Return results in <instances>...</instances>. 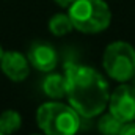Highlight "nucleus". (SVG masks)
Masks as SVG:
<instances>
[{"mask_svg":"<svg viewBox=\"0 0 135 135\" xmlns=\"http://www.w3.org/2000/svg\"><path fill=\"white\" fill-rule=\"evenodd\" d=\"M2 54H3V50H2V46H0V58H2Z\"/></svg>","mask_w":135,"mask_h":135,"instance_id":"2eb2a0df","label":"nucleus"},{"mask_svg":"<svg viewBox=\"0 0 135 135\" xmlns=\"http://www.w3.org/2000/svg\"><path fill=\"white\" fill-rule=\"evenodd\" d=\"M123 126H124V123L119 121L112 113L104 115L101 118V121H99V131H101L102 135H119Z\"/></svg>","mask_w":135,"mask_h":135,"instance_id":"9b49d317","label":"nucleus"},{"mask_svg":"<svg viewBox=\"0 0 135 135\" xmlns=\"http://www.w3.org/2000/svg\"><path fill=\"white\" fill-rule=\"evenodd\" d=\"M107 105L110 108V113L124 124L135 121V90L131 85L118 86L110 94Z\"/></svg>","mask_w":135,"mask_h":135,"instance_id":"39448f33","label":"nucleus"},{"mask_svg":"<svg viewBox=\"0 0 135 135\" xmlns=\"http://www.w3.org/2000/svg\"><path fill=\"white\" fill-rule=\"evenodd\" d=\"M55 2H57V3H58L60 6H63V8H66V6H69V5H71V3H72L74 0H55Z\"/></svg>","mask_w":135,"mask_h":135,"instance_id":"ddd939ff","label":"nucleus"},{"mask_svg":"<svg viewBox=\"0 0 135 135\" xmlns=\"http://www.w3.org/2000/svg\"><path fill=\"white\" fill-rule=\"evenodd\" d=\"M22 126V118L16 110H5L0 113V131L5 135H11Z\"/></svg>","mask_w":135,"mask_h":135,"instance_id":"1a4fd4ad","label":"nucleus"},{"mask_svg":"<svg viewBox=\"0 0 135 135\" xmlns=\"http://www.w3.org/2000/svg\"><path fill=\"white\" fill-rule=\"evenodd\" d=\"M35 135H36V134H35Z\"/></svg>","mask_w":135,"mask_h":135,"instance_id":"f3484780","label":"nucleus"},{"mask_svg":"<svg viewBox=\"0 0 135 135\" xmlns=\"http://www.w3.org/2000/svg\"><path fill=\"white\" fill-rule=\"evenodd\" d=\"M119 135H135V121H131V123H126L121 129Z\"/></svg>","mask_w":135,"mask_h":135,"instance_id":"f8f14e48","label":"nucleus"},{"mask_svg":"<svg viewBox=\"0 0 135 135\" xmlns=\"http://www.w3.org/2000/svg\"><path fill=\"white\" fill-rule=\"evenodd\" d=\"M36 123L46 135H75L80 129V115L60 102H46L36 112Z\"/></svg>","mask_w":135,"mask_h":135,"instance_id":"7ed1b4c3","label":"nucleus"},{"mask_svg":"<svg viewBox=\"0 0 135 135\" xmlns=\"http://www.w3.org/2000/svg\"><path fill=\"white\" fill-rule=\"evenodd\" d=\"M27 58H28V63L38 69V71H42V72H50L54 71L57 63H58V55L55 52V49L47 44V42H33L28 49V54H27Z\"/></svg>","mask_w":135,"mask_h":135,"instance_id":"0eeeda50","label":"nucleus"},{"mask_svg":"<svg viewBox=\"0 0 135 135\" xmlns=\"http://www.w3.org/2000/svg\"><path fill=\"white\" fill-rule=\"evenodd\" d=\"M68 16L75 30L88 35L104 32L112 22V11L104 0H74Z\"/></svg>","mask_w":135,"mask_h":135,"instance_id":"f03ea898","label":"nucleus"},{"mask_svg":"<svg viewBox=\"0 0 135 135\" xmlns=\"http://www.w3.org/2000/svg\"><path fill=\"white\" fill-rule=\"evenodd\" d=\"M0 68H2V72L13 82H22L30 74L28 58L17 50L3 52L0 58Z\"/></svg>","mask_w":135,"mask_h":135,"instance_id":"423d86ee","label":"nucleus"},{"mask_svg":"<svg viewBox=\"0 0 135 135\" xmlns=\"http://www.w3.org/2000/svg\"><path fill=\"white\" fill-rule=\"evenodd\" d=\"M42 91L46 96L52 99H60L66 94V82L65 75L60 74H49L42 82Z\"/></svg>","mask_w":135,"mask_h":135,"instance_id":"6e6552de","label":"nucleus"},{"mask_svg":"<svg viewBox=\"0 0 135 135\" xmlns=\"http://www.w3.org/2000/svg\"><path fill=\"white\" fill-rule=\"evenodd\" d=\"M72 22L66 14H55L49 21V30L55 36H65L72 30Z\"/></svg>","mask_w":135,"mask_h":135,"instance_id":"9d476101","label":"nucleus"},{"mask_svg":"<svg viewBox=\"0 0 135 135\" xmlns=\"http://www.w3.org/2000/svg\"><path fill=\"white\" fill-rule=\"evenodd\" d=\"M102 65L116 82H129L135 75V49L126 41H115L104 50Z\"/></svg>","mask_w":135,"mask_h":135,"instance_id":"20e7f679","label":"nucleus"},{"mask_svg":"<svg viewBox=\"0 0 135 135\" xmlns=\"http://www.w3.org/2000/svg\"><path fill=\"white\" fill-rule=\"evenodd\" d=\"M0 135H5V134H3V132H2V131H0Z\"/></svg>","mask_w":135,"mask_h":135,"instance_id":"dca6fc26","label":"nucleus"},{"mask_svg":"<svg viewBox=\"0 0 135 135\" xmlns=\"http://www.w3.org/2000/svg\"><path fill=\"white\" fill-rule=\"evenodd\" d=\"M66 96L71 107L82 118H93L108 104V83L93 68L68 63L65 68Z\"/></svg>","mask_w":135,"mask_h":135,"instance_id":"f257e3e1","label":"nucleus"},{"mask_svg":"<svg viewBox=\"0 0 135 135\" xmlns=\"http://www.w3.org/2000/svg\"><path fill=\"white\" fill-rule=\"evenodd\" d=\"M129 82H131V86H132V88L135 90V75L132 77V79H131V80H129Z\"/></svg>","mask_w":135,"mask_h":135,"instance_id":"4468645a","label":"nucleus"}]
</instances>
